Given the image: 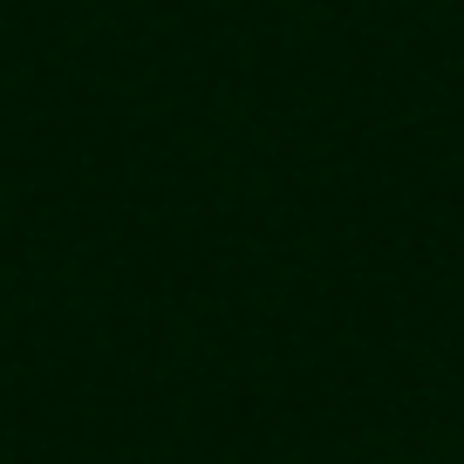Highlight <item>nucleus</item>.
<instances>
[]
</instances>
